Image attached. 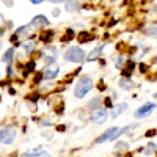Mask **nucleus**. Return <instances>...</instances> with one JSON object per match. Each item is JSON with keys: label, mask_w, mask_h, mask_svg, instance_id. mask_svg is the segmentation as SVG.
<instances>
[{"label": "nucleus", "mask_w": 157, "mask_h": 157, "mask_svg": "<svg viewBox=\"0 0 157 157\" xmlns=\"http://www.w3.org/2000/svg\"><path fill=\"white\" fill-rule=\"evenodd\" d=\"M152 135H155V130H148L146 132V137H152Z\"/></svg>", "instance_id": "obj_29"}, {"label": "nucleus", "mask_w": 157, "mask_h": 157, "mask_svg": "<svg viewBox=\"0 0 157 157\" xmlns=\"http://www.w3.org/2000/svg\"><path fill=\"white\" fill-rule=\"evenodd\" d=\"M154 99H155V101H157V93H155V94H154Z\"/></svg>", "instance_id": "obj_34"}, {"label": "nucleus", "mask_w": 157, "mask_h": 157, "mask_svg": "<svg viewBox=\"0 0 157 157\" xmlns=\"http://www.w3.org/2000/svg\"><path fill=\"white\" fill-rule=\"evenodd\" d=\"M13 57H14V49H8L5 54H3V63H6V64H11V61H13Z\"/></svg>", "instance_id": "obj_16"}, {"label": "nucleus", "mask_w": 157, "mask_h": 157, "mask_svg": "<svg viewBox=\"0 0 157 157\" xmlns=\"http://www.w3.org/2000/svg\"><path fill=\"white\" fill-rule=\"evenodd\" d=\"M91 88H93V80H91V77L90 75H83V77L78 78V82L74 86V96L80 99V98H83L88 93Z\"/></svg>", "instance_id": "obj_1"}, {"label": "nucleus", "mask_w": 157, "mask_h": 157, "mask_svg": "<svg viewBox=\"0 0 157 157\" xmlns=\"http://www.w3.org/2000/svg\"><path fill=\"white\" fill-rule=\"evenodd\" d=\"M77 39L83 44V43H88V41H91V39H94V36L91 35V33H88V32H80V33H78V36H77Z\"/></svg>", "instance_id": "obj_14"}, {"label": "nucleus", "mask_w": 157, "mask_h": 157, "mask_svg": "<svg viewBox=\"0 0 157 157\" xmlns=\"http://www.w3.org/2000/svg\"><path fill=\"white\" fill-rule=\"evenodd\" d=\"M52 38H54V32H50V30L41 35V39H43V43H44V44H49V43L52 41Z\"/></svg>", "instance_id": "obj_19"}, {"label": "nucleus", "mask_w": 157, "mask_h": 157, "mask_svg": "<svg viewBox=\"0 0 157 157\" xmlns=\"http://www.w3.org/2000/svg\"><path fill=\"white\" fill-rule=\"evenodd\" d=\"M50 2H54V3H64L66 0H50Z\"/></svg>", "instance_id": "obj_30"}, {"label": "nucleus", "mask_w": 157, "mask_h": 157, "mask_svg": "<svg viewBox=\"0 0 157 157\" xmlns=\"http://www.w3.org/2000/svg\"><path fill=\"white\" fill-rule=\"evenodd\" d=\"M143 33H145L146 36H151V38H157V24L146 25L145 30H143Z\"/></svg>", "instance_id": "obj_11"}, {"label": "nucleus", "mask_w": 157, "mask_h": 157, "mask_svg": "<svg viewBox=\"0 0 157 157\" xmlns=\"http://www.w3.org/2000/svg\"><path fill=\"white\" fill-rule=\"evenodd\" d=\"M64 58L69 63H82L83 60H86V54L80 47H69L64 54Z\"/></svg>", "instance_id": "obj_2"}, {"label": "nucleus", "mask_w": 157, "mask_h": 157, "mask_svg": "<svg viewBox=\"0 0 157 157\" xmlns=\"http://www.w3.org/2000/svg\"><path fill=\"white\" fill-rule=\"evenodd\" d=\"M99 107H101V99H99V98L93 99V101L90 102V105H88V109H90V110H98Z\"/></svg>", "instance_id": "obj_20"}, {"label": "nucleus", "mask_w": 157, "mask_h": 157, "mask_svg": "<svg viewBox=\"0 0 157 157\" xmlns=\"http://www.w3.org/2000/svg\"><path fill=\"white\" fill-rule=\"evenodd\" d=\"M155 149H157V145H155V143H149L148 148H146L145 151H143V152H145V155H151Z\"/></svg>", "instance_id": "obj_22"}, {"label": "nucleus", "mask_w": 157, "mask_h": 157, "mask_svg": "<svg viewBox=\"0 0 157 157\" xmlns=\"http://www.w3.org/2000/svg\"><path fill=\"white\" fill-rule=\"evenodd\" d=\"M58 72H60V66L58 64H47V68L44 69V72H43V75H44V78H47V80H50V78H55L57 75H58Z\"/></svg>", "instance_id": "obj_8"}, {"label": "nucleus", "mask_w": 157, "mask_h": 157, "mask_svg": "<svg viewBox=\"0 0 157 157\" xmlns=\"http://www.w3.org/2000/svg\"><path fill=\"white\" fill-rule=\"evenodd\" d=\"M127 110V104H120V105H116L115 109H113V112H112V116L113 118H118L121 113H124Z\"/></svg>", "instance_id": "obj_13"}, {"label": "nucleus", "mask_w": 157, "mask_h": 157, "mask_svg": "<svg viewBox=\"0 0 157 157\" xmlns=\"http://www.w3.org/2000/svg\"><path fill=\"white\" fill-rule=\"evenodd\" d=\"M30 2H32L33 5H39V3H43L44 0H30Z\"/></svg>", "instance_id": "obj_28"}, {"label": "nucleus", "mask_w": 157, "mask_h": 157, "mask_svg": "<svg viewBox=\"0 0 157 157\" xmlns=\"http://www.w3.org/2000/svg\"><path fill=\"white\" fill-rule=\"evenodd\" d=\"M118 83H120V86L123 88V90H132L135 85L132 83V82H130V80H127V78H121V80L120 82H118Z\"/></svg>", "instance_id": "obj_18"}, {"label": "nucleus", "mask_w": 157, "mask_h": 157, "mask_svg": "<svg viewBox=\"0 0 157 157\" xmlns=\"http://www.w3.org/2000/svg\"><path fill=\"white\" fill-rule=\"evenodd\" d=\"M33 68H35V63H33V61L29 63V64H27V72H29V71H33Z\"/></svg>", "instance_id": "obj_27"}, {"label": "nucleus", "mask_w": 157, "mask_h": 157, "mask_svg": "<svg viewBox=\"0 0 157 157\" xmlns=\"http://www.w3.org/2000/svg\"><path fill=\"white\" fill-rule=\"evenodd\" d=\"M74 38V30H66V35H64V38H63V41H68V39H69V41H71V39Z\"/></svg>", "instance_id": "obj_24"}, {"label": "nucleus", "mask_w": 157, "mask_h": 157, "mask_svg": "<svg viewBox=\"0 0 157 157\" xmlns=\"http://www.w3.org/2000/svg\"><path fill=\"white\" fill-rule=\"evenodd\" d=\"M5 3H8V6H11L13 5V0H5Z\"/></svg>", "instance_id": "obj_33"}, {"label": "nucleus", "mask_w": 157, "mask_h": 157, "mask_svg": "<svg viewBox=\"0 0 157 157\" xmlns=\"http://www.w3.org/2000/svg\"><path fill=\"white\" fill-rule=\"evenodd\" d=\"M115 64H116V68L120 69V68L123 66V64H124V58H123V57H120V58H116V60H115Z\"/></svg>", "instance_id": "obj_25"}, {"label": "nucleus", "mask_w": 157, "mask_h": 157, "mask_svg": "<svg viewBox=\"0 0 157 157\" xmlns=\"http://www.w3.org/2000/svg\"><path fill=\"white\" fill-rule=\"evenodd\" d=\"M80 8H82L80 0H66L64 2V11H68V13H75Z\"/></svg>", "instance_id": "obj_10"}, {"label": "nucleus", "mask_w": 157, "mask_h": 157, "mask_svg": "<svg viewBox=\"0 0 157 157\" xmlns=\"http://www.w3.org/2000/svg\"><path fill=\"white\" fill-rule=\"evenodd\" d=\"M107 118H109V112H107V109L99 107L98 110H94L93 115H91V121H93L94 124H104V123L107 121Z\"/></svg>", "instance_id": "obj_5"}, {"label": "nucleus", "mask_w": 157, "mask_h": 157, "mask_svg": "<svg viewBox=\"0 0 157 157\" xmlns=\"http://www.w3.org/2000/svg\"><path fill=\"white\" fill-rule=\"evenodd\" d=\"M121 134H124L123 127H121V129H120V127H110V129H107L102 135H99V137L94 140V143H104V141H109V140H115V138L120 137Z\"/></svg>", "instance_id": "obj_3"}, {"label": "nucleus", "mask_w": 157, "mask_h": 157, "mask_svg": "<svg viewBox=\"0 0 157 157\" xmlns=\"http://www.w3.org/2000/svg\"><path fill=\"white\" fill-rule=\"evenodd\" d=\"M16 134H17L16 127H13V126L3 127L2 130H0V143H2V145H10V143L14 141Z\"/></svg>", "instance_id": "obj_4"}, {"label": "nucleus", "mask_w": 157, "mask_h": 157, "mask_svg": "<svg viewBox=\"0 0 157 157\" xmlns=\"http://www.w3.org/2000/svg\"><path fill=\"white\" fill-rule=\"evenodd\" d=\"M32 30V25H22V27H19L17 30H16V36L19 38V36H25V35H27L29 32Z\"/></svg>", "instance_id": "obj_17"}, {"label": "nucleus", "mask_w": 157, "mask_h": 157, "mask_svg": "<svg viewBox=\"0 0 157 157\" xmlns=\"http://www.w3.org/2000/svg\"><path fill=\"white\" fill-rule=\"evenodd\" d=\"M43 60H44L46 64H52V63L57 60V49L49 46V47L43 52Z\"/></svg>", "instance_id": "obj_7"}, {"label": "nucleus", "mask_w": 157, "mask_h": 157, "mask_svg": "<svg viewBox=\"0 0 157 157\" xmlns=\"http://www.w3.org/2000/svg\"><path fill=\"white\" fill-rule=\"evenodd\" d=\"M52 14H54V16H58L60 11H58V10H54V11H52Z\"/></svg>", "instance_id": "obj_31"}, {"label": "nucleus", "mask_w": 157, "mask_h": 157, "mask_svg": "<svg viewBox=\"0 0 157 157\" xmlns=\"http://www.w3.org/2000/svg\"><path fill=\"white\" fill-rule=\"evenodd\" d=\"M22 157H52V155H50L49 152L41 151V149H35V151H32V152H24Z\"/></svg>", "instance_id": "obj_12"}, {"label": "nucleus", "mask_w": 157, "mask_h": 157, "mask_svg": "<svg viewBox=\"0 0 157 157\" xmlns=\"http://www.w3.org/2000/svg\"><path fill=\"white\" fill-rule=\"evenodd\" d=\"M30 25H32L33 29H43V27H47V25H49V19L44 14H38V16H35L32 19V24Z\"/></svg>", "instance_id": "obj_9"}, {"label": "nucleus", "mask_w": 157, "mask_h": 157, "mask_svg": "<svg viewBox=\"0 0 157 157\" xmlns=\"http://www.w3.org/2000/svg\"><path fill=\"white\" fill-rule=\"evenodd\" d=\"M43 77H44L43 74H36V75H35V83H39V80H41Z\"/></svg>", "instance_id": "obj_26"}, {"label": "nucleus", "mask_w": 157, "mask_h": 157, "mask_svg": "<svg viewBox=\"0 0 157 157\" xmlns=\"http://www.w3.org/2000/svg\"><path fill=\"white\" fill-rule=\"evenodd\" d=\"M129 146H127V143L126 141H120V143H116V146H115V151H126Z\"/></svg>", "instance_id": "obj_23"}, {"label": "nucleus", "mask_w": 157, "mask_h": 157, "mask_svg": "<svg viewBox=\"0 0 157 157\" xmlns=\"http://www.w3.org/2000/svg\"><path fill=\"white\" fill-rule=\"evenodd\" d=\"M154 110H155V104H152V102H146L145 105H141V107L135 112V118H145V116L151 115Z\"/></svg>", "instance_id": "obj_6"}, {"label": "nucleus", "mask_w": 157, "mask_h": 157, "mask_svg": "<svg viewBox=\"0 0 157 157\" xmlns=\"http://www.w3.org/2000/svg\"><path fill=\"white\" fill-rule=\"evenodd\" d=\"M22 46H24L25 54H27V55H30L32 52L35 50V43H33V41H32V43H25V44H22Z\"/></svg>", "instance_id": "obj_21"}, {"label": "nucleus", "mask_w": 157, "mask_h": 157, "mask_svg": "<svg viewBox=\"0 0 157 157\" xmlns=\"http://www.w3.org/2000/svg\"><path fill=\"white\" fill-rule=\"evenodd\" d=\"M102 49H104V46H99V47L93 49V50H91V54H90V57H86V61H93V60L99 58V55H101Z\"/></svg>", "instance_id": "obj_15"}, {"label": "nucleus", "mask_w": 157, "mask_h": 157, "mask_svg": "<svg viewBox=\"0 0 157 157\" xmlns=\"http://www.w3.org/2000/svg\"><path fill=\"white\" fill-rule=\"evenodd\" d=\"M151 13H154V14H157V6H152V8H151Z\"/></svg>", "instance_id": "obj_32"}]
</instances>
